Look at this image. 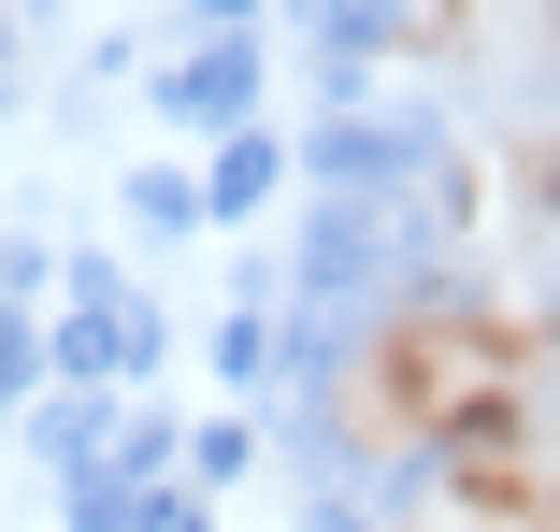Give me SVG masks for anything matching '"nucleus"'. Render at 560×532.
I'll list each match as a JSON object with an SVG mask.
<instances>
[{
    "instance_id": "1",
    "label": "nucleus",
    "mask_w": 560,
    "mask_h": 532,
    "mask_svg": "<svg viewBox=\"0 0 560 532\" xmlns=\"http://www.w3.org/2000/svg\"><path fill=\"white\" fill-rule=\"evenodd\" d=\"M475 417H532V332L489 316V302H402L346 360V432L360 447H417V432L460 447Z\"/></svg>"
}]
</instances>
